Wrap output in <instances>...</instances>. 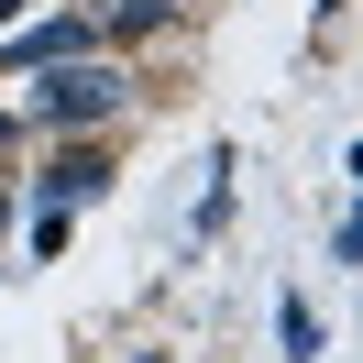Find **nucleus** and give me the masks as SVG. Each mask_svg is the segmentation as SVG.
<instances>
[{
	"label": "nucleus",
	"mask_w": 363,
	"mask_h": 363,
	"mask_svg": "<svg viewBox=\"0 0 363 363\" xmlns=\"http://www.w3.org/2000/svg\"><path fill=\"white\" fill-rule=\"evenodd\" d=\"M275 330H286V352H297V363H308L319 341H330V330H319V319H308V297H286V308H275Z\"/></svg>",
	"instance_id": "4"
},
{
	"label": "nucleus",
	"mask_w": 363,
	"mask_h": 363,
	"mask_svg": "<svg viewBox=\"0 0 363 363\" xmlns=\"http://www.w3.org/2000/svg\"><path fill=\"white\" fill-rule=\"evenodd\" d=\"M33 77H45V89H33V121H45V133H89V121L133 111V77H121V67H89V55L33 67Z\"/></svg>",
	"instance_id": "1"
},
{
	"label": "nucleus",
	"mask_w": 363,
	"mask_h": 363,
	"mask_svg": "<svg viewBox=\"0 0 363 363\" xmlns=\"http://www.w3.org/2000/svg\"><path fill=\"white\" fill-rule=\"evenodd\" d=\"M0 220H11V199H0Z\"/></svg>",
	"instance_id": "7"
},
{
	"label": "nucleus",
	"mask_w": 363,
	"mask_h": 363,
	"mask_svg": "<svg viewBox=\"0 0 363 363\" xmlns=\"http://www.w3.org/2000/svg\"><path fill=\"white\" fill-rule=\"evenodd\" d=\"M0 133H11V121H0Z\"/></svg>",
	"instance_id": "8"
},
{
	"label": "nucleus",
	"mask_w": 363,
	"mask_h": 363,
	"mask_svg": "<svg viewBox=\"0 0 363 363\" xmlns=\"http://www.w3.org/2000/svg\"><path fill=\"white\" fill-rule=\"evenodd\" d=\"M165 23V0H121V11H111V33H121V45H133V33H155Z\"/></svg>",
	"instance_id": "5"
},
{
	"label": "nucleus",
	"mask_w": 363,
	"mask_h": 363,
	"mask_svg": "<svg viewBox=\"0 0 363 363\" xmlns=\"http://www.w3.org/2000/svg\"><path fill=\"white\" fill-rule=\"evenodd\" d=\"M0 33H11V0H0Z\"/></svg>",
	"instance_id": "6"
},
{
	"label": "nucleus",
	"mask_w": 363,
	"mask_h": 363,
	"mask_svg": "<svg viewBox=\"0 0 363 363\" xmlns=\"http://www.w3.org/2000/svg\"><path fill=\"white\" fill-rule=\"evenodd\" d=\"M99 187H111V165H99V155H55V165H45V199H33V209H77V199H99Z\"/></svg>",
	"instance_id": "3"
},
{
	"label": "nucleus",
	"mask_w": 363,
	"mask_h": 363,
	"mask_svg": "<svg viewBox=\"0 0 363 363\" xmlns=\"http://www.w3.org/2000/svg\"><path fill=\"white\" fill-rule=\"evenodd\" d=\"M67 55H89V23H77V11H55V23L11 33V67H67Z\"/></svg>",
	"instance_id": "2"
}]
</instances>
